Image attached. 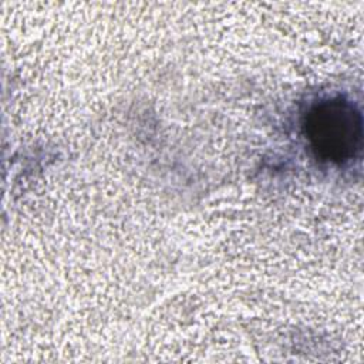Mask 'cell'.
Returning a JSON list of instances; mask_svg holds the SVG:
<instances>
[{
  "label": "cell",
  "mask_w": 364,
  "mask_h": 364,
  "mask_svg": "<svg viewBox=\"0 0 364 364\" xmlns=\"http://www.w3.org/2000/svg\"><path fill=\"white\" fill-rule=\"evenodd\" d=\"M303 134L313 154L326 162L353 159L363 144V117L344 97L314 104L303 118Z\"/></svg>",
  "instance_id": "obj_1"
}]
</instances>
